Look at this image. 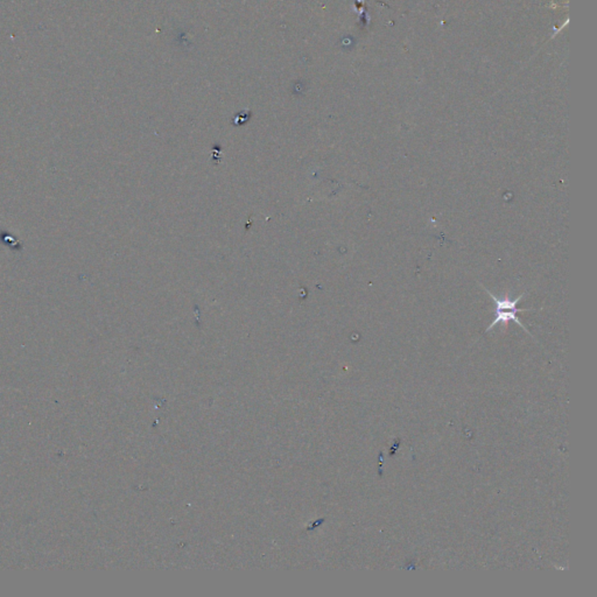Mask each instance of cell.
<instances>
[{
  "instance_id": "6da1fadb",
  "label": "cell",
  "mask_w": 597,
  "mask_h": 597,
  "mask_svg": "<svg viewBox=\"0 0 597 597\" xmlns=\"http://www.w3.org/2000/svg\"><path fill=\"white\" fill-rule=\"evenodd\" d=\"M488 293H489L490 296L493 298V303H495V306H496V317L493 319V324H490L489 328L486 329V331H490L493 329L495 326L497 324H505V327H507V324L510 321H514L516 324H519L520 327L526 331V333H529V331L524 327V324L519 321L518 317H517V313H524V312H532V308H529V310H518L517 308V303L522 300L524 296H525V293L524 294L519 295L518 298H498L495 296V295L491 293V292L488 291L486 288H484ZM530 334V333H529Z\"/></svg>"
}]
</instances>
